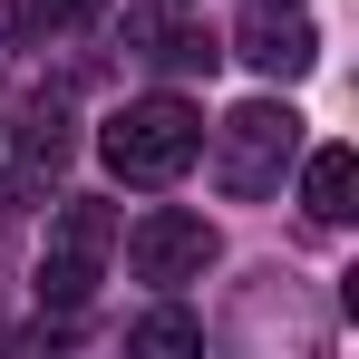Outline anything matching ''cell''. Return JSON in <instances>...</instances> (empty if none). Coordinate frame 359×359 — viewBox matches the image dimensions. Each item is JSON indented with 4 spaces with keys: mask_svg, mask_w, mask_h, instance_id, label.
Returning <instances> with one entry per match:
<instances>
[{
    "mask_svg": "<svg viewBox=\"0 0 359 359\" xmlns=\"http://www.w3.org/2000/svg\"><path fill=\"white\" fill-rule=\"evenodd\" d=\"M107 252H117V204L68 194V204H59V224H49V252H39V301H49V311H78V301L97 292Z\"/></svg>",
    "mask_w": 359,
    "mask_h": 359,
    "instance_id": "obj_3",
    "label": "cell"
},
{
    "mask_svg": "<svg viewBox=\"0 0 359 359\" xmlns=\"http://www.w3.org/2000/svg\"><path fill=\"white\" fill-rule=\"evenodd\" d=\"M292 156H301V117L282 107V97H252V107H233V117L214 126V184H224L233 204L272 194Z\"/></svg>",
    "mask_w": 359,
    "mask_h": 359,
    "instance_id": "obj_2",
    "label": "cell"
},
{
    "mask_svg": "<svg viewBox=\"0 0 359 359\" xmlns=\"http://www.w3.org/2000/svg\"><path fill=\"white\" fill-rule=\"evenodd\" d=\"M233 59L243 68H262V78H311V59H320V29L301 20V0H252V20H243V39H233Z\"/></svg>",
    "mask_w": 359,
    "mask_h": 359,
    "instance_id": "obj_6",
    "label": "cell"
},
{
    "mask_svg": "<svg viewBox=\"0 0 359 359\" xmlns=\"http://www.w3.org/2000/svg\"><path fill=\"white\" fill-rule=\"evenodd\" d=\"M126 29L146 39V59L165 68V78H214V59H224L204 20H156V10H146V20H126Z\"/></svg>",
    "mask_w": 359,
    "mask_h": 359,
    "instance_id": "obj_7",
    "label": "cell"
},
{
    "mask_svg": "<svg viewBox=\"0 0 359 359\" xmlns=\"http://www.w3.org/2000/svg\"><path fill=\"white\" fill-rule=\"evenodd\" d=\"M107 165L126 184H175L194 156H204V117L184 107V97H126L117 117H107Z\"/></svg>",
    "mask_w": 359,
    "mask_h": 359,
    "instance_id": "obj_1",
    "label": "cell"
},
{
    "mask_svg": "<svg viewBox=\"0 0 359 359\" xmlns=\"http://www.w3.org/2000/svg\"><path fill=\"white\" fill-rule=\"evenodd\" d=\"M126 350H204V320H184V311H146V320L126 330Z\"/></svg>",
    "mask_w": 359,
    "mask_h": 359,
    "instance_id": "obj_10",
    "label": "cell"
},
{
    "mask_svg": "<svg viewBox=\"0 0 359 359\" xmlns=\"http://www.w3.org/2000/svg\"><path fill=\"white\" fill-rule=\"evenodd\" d=\"M126 272H136V282H156V292L204 282V272H214V224H204V214H184V204L136 214V224H126Z\"/></svg>",
    "mask_w": 359,
    "mask_h": 359,
    "instance_id": "obj_4",
    "label": "cell"
},
{
    "mask_svg": "<svg viewBox=\"0 0 359 359\" xmlns=\"http://www.w3.org/2000/svg\"><path fill=\"white\" fill-rule=\"evenodd\" d=\"M301 204H311V224H350L359 214V156L350 146H320L301 165Z\"/></svg>",
    "mask_w": 359,
    "mask_h": 359,
    "instance_id": "obj_8",
    "label": "cell"
},
{
    "mask_svg": "<svg viewBox=\"0 0 359 359\" xmlns=\"http://www.w3.org/2000/svg\"><path fill=\"white\" fill-rule=\"evenodd\" d=\"M10 136H20V165H10V194H39L59 184V165L78 156V126H68V97L39 88V68H20V97H10Z\"/></svg>",
    "mask_w": 359,
    "mask_h": 359,
    "instance_id": "obj_5",
    "label": "cell"
},
{
    "mask_svg": "<svg viewBox=\"0 0 359 359\" xmlns=\"http://www.w3.org/2000/svg\"><path fill=\"white\" fill-rule=\"evenodd\" d=\"M97 10H107V0H20L10 29H20V39H59V29H88Z\"/></svg>",
    "mask_w": 359,
    "mask_h": 359,
    "instance_id": "obj_9",
    "label": "cell"
}]
</instances>
